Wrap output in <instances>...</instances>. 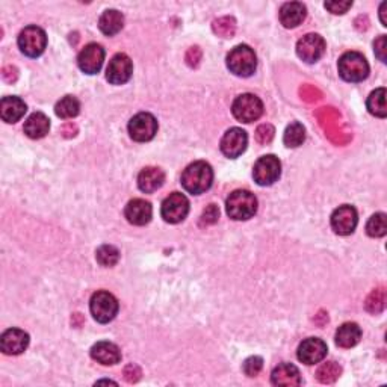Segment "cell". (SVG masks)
<instances>
[{
    "label": "cell",
    "instance_id": "obj_1",
    "mask_svg": "<svg viewBox=\"0 0 387 387\" xmlns=\"http://www.w3.org/2000/svg\"><path fill=\"white\" fill-rule=\"evenodd\" d=\"M213 183V170L208 162L197 161L188 165L186 170L181 175V186L189 194L200 195L206 192Z\"/></svg>",
    "mask_w": 387,
    "mask_h": 387
},
{
    "label": "cell",
    "instance_id": "obj_2",
    "mask_svg": "<svg viewBox=\"0 0 387 387\" xmlns=\"http://www.w3.org/2000/svg\"><path fill=\"white\" fill-rule=\"evenodd\" d=\"M226 210L227 215L235 221H247L255 217L257 212L256 195L246 189L233 191L226 201Z\"/></svg>",
    "mask_w": 387,
    "mask_h": 387
},
{
    "label": "cell",
    "instance_id": "obj_3",
    "mask_svg": "<svg viewBox=\"0 0 387 387\" xmlns=\"http://www.w3.org/2000/svg\"><path fill=\"white\" fill-rule=\"evenodd\" d=\"M227 68L235 76L250 77L257 68V57L250 46H236L227 54Z\"/></svg>",
    "mask_w": 387,
    "mask_h": 387
},
{
    "label": "cell",
    "instance_id": "obj_4",
    "mask_svg": "<svg viewBox=\"0 0 387 387\" xmlns=\"http://www.w3.org/2000/svg\"><path fill=\"white\" fill-rule=\"evenodd\" d=\"M339 75L346 82H361L369 75V64L366 58L359 52H346L339 59Z\"/></svg>",
    "mask_w": 387,
    "mask_h": 387
},
{
    "label": "cell",
    "instance_id": "obj_5",
    "mask_svg": "<svg viewBox=\"0 0 387 387\" xmlns=\"http://www.w3.org/2000/svg\"><path fill=\"white\" fill-rule=\"evenodd\" d=\"M118 309H120L118 299L108 290H97L91 297L90 310L92 318L100 324H108L112 321L117 317Z\"/></svg>",
    "mask_w": 387,
    "mask_h": 387
},
{
    "label": "cell",
    "instance_id": "obj_6",
    "mask_svg": "<svg viewBox=\"0 0 387 387\" xmlns=\"http://www.w3.org/2000/svg\"><path fill=\"white\" fill-rule=\"evenodd\" d=\"M232 112L236 120L248 124L262 117L264 103L255 94H241L233 101Z\"/></svg>",
    "mask_w": 387,
    "mask_h": 387
},
{
    "label": "cell",
    "instance_id": "obj_7",
    "mask_svg": "<svg viewBox=\"0 0 387 387\" xmlns=\"http://www.w3.org/2000/svg\"><path fill=\"white\" fill-rule=\"evenodd\" d=\"M19 47L29 58L41 57L47 47V35L41 28L28 26L19 35Z\"/></svg>",
    "mask_w": 387,
    "mask_h": 387
},
{
    "label": "cell",
    "instance_id": "obj_8",
    "mask_svg": "<svg viewBox=\"0 0 387 387\" xmlns=\"http://www.w3.org/2000/svg\"><path fill=\"white\" fill-rule=\"evenodd\" d=\"M281 162L277 156L266 155L262 156L255 163L252 168V177L259 186H271L280 179Z\"/></svg>",
    "mask_w": 387,
    "mask_h": 387
},
{
    "label": "cell",
    "instance_id": "obj_9",
    "mask_svg": "<svg viewBox=\"0 0 387 387\" xmlns=\"http://www.w3.org/2000/svg\"><path fill=\"white\" fill-rule=\"evenodd\" d=\"M189 213V200L185 194L172 192L162 201L161 215L170 224L181 223Z\"/></svg>",
    "mask_w": 387,
    "mask_h": 387
},
{
    "label": "cell",
    "instance_id": "obj_10",
    "mask_svg": "<svg viewBox=\"0 0 387 387\" xmlns=\"http://www.w3.org/2000/svg\"><path fill=\"white\" fill-rule=\"evenodd\" d=\"M157 133V120L148 112H139L129 121V135L137 142L152 141Z\"/></svg>",
    "mask_w": 387,
    "mask_h": 387
},
{
    "label": "cell",
    "instance_id": "obj_11",
    "mask_svg": "<svg viewBox=\"0 0 387 387\" xmlns=\"http://www.w3.org/2000/svg\"><path fill=\"white\" fill-rule=\"evenodd\" d=\"M324 53H326V41L318 34H307L297 43L298 58L307 64L319 61Z\"/></svg>",
    "mask_w": 387,
    "mask_h": 387
},
{
    "label": "cell",
    "instance_id": "obj_12",
    "mask_svg": "<svg viewBox=\"0 0 387 387\" xmlns=\"http://www.w3.org/2000/svg\"><path fill=\"white\" fill-rule=\"evenodd\" d=\"M105 50L97 43L86 44L77 57V64L85 75H97L103 67Z\"/></svg>",
    "mask_w": 387,
    "mask_h": 387
},
{
    "label": "cell",
    "instance_id": "obj_13",
    "mask_svg": "<svg viewBox=\"0 0 387 387\" xmlns=\"http://www.w3.org/2000/svg\"><path fill=\"white\" fill-rule=\"evenodd\" d=\"M133 73L132 59L126 53H117L115 57L109 61L106 68V79L112 85H124L130 81Z\"/></svg>",
    "mask_w": 387,
    "mask_h": 387
},
{
    "label": "cell",
    "instance_id": "obj_14",
    "mask_svg": "<svg viewBox=\"0 0 387 387\" xmlns=\"http://www.w3.org/2000/svg\"><path fill=\"white\" fill-rule=\"evenodd\" d=\"M247 146H248L247 132L239 128L228 129L224 133V137L221 138V144H219L221 152H223L224 156L230 157V159L239 157L247 150Z\"/></svg>",
    "mask_w": 387,
    "mask_h": 387
},
{
    "label": "cell",
    "instance_id": "obj_15",
    "mask_svg": "<svg viewBox=\"0 0 387 387\" xmlns=\"http://www.w3.org/2000/svg\"><path fill=\"white\" fill-rule=\"evenodd\" d=\"M359 223V215L350 204H344L339 206L333 213H331V228H333L336 235L348 236L351 235Z\"/></svg>",
    "mask_w": 387,
    "mask_h": 387
},
{
    "label": "cell",
    "instance_id": "obj_16",
    "mask_svg": "<svg viewBox=\"0 0 387 387\" xmlns=\"http://www.w3.org/2000/svg\"><path fill=\"white\" fill-rule=\"evenodd\" d=\"M327 344L319 337H309L298 346V360L304 365H317L327 357Z\"/></svg>",
    "mask_w": 387,
    "mask_h": 387
},
{
    "label": "cell",
    "instance_id": "obj_17",
    "mask_svg": "<svg viewBox=\"0 0 387 387\" xmlns=\"http://www.w3.org/2000/svg\"><path fill=\"white\" fill-rule=\"evenodd\" d=\"M29 345V335L20 328H10L0 336V350L6 355H19L26 351Z\"/></svg>",
    "mask_w": 387,
    "mask_h": 387
},
{
    "label": "cell",
    "instance_id": "obj_18",
    "mask_svg": "<svg viewBox=\"0 0 387 387\" xmlns=\"http://www.w3.org/2000/svg\"><path fill=\"white\" fill-rule=\"evenodd\" d=\"M124 215L133 226H146L152 221L153 208L148 201L142 199L130 200L124 209Z\"/></svg>",
    "mask_w": 387,
    "mask_h": 387
},
{
    "label": "cell",
    "instance_id": "obj_19",
    "mask_svg": "<svg viewBox=\"0 0 387 387\" xmlns=\"http://www.w3.org/2000/svg\"><path fill=\"white\" fill-rule=\"evenodd\" d=\"M271 383L280 387H295L301 384V374L295 365L290 363H281L274 368L271 374Z\"/></svg>",
    "mask_w": 387,
    "mask_h": 387
},
{
    "label": "cell",
    "instance_id": "obj_20",
    "mask_svg": "<svg viewBox=\"0 0 387 387\" xmlns=\"http://www.w3.org/2000/svg\"><path fill=\"white\" fill-rule=\"evenodd\" d=\"M91 357L97 363H100V365L112 366V365H117V363H120L121 351L115 344L103 341V342H97L96 345H92Z\"/></svg>",
    "mask_w": 387,
    "mask_h": 387
},
{
    "label": "cell",
    "instance_id": "obj_21",
    "mask_svg": "<svg viewBox=\"0 0 387 387\" xmlns=\"http://www.w3.org/2000/svg\"><path fill=\"white\" fill-rule=\"evenodd\" d=\"M28 106L20 97H3L0 101V117L5 123H17L26 114Z\"/></svg>",
    "mask_w": 387,
    "mask_h": 387
},
{
    "label": "cell",
    "instance_id": "obj_22",
    "mask_svg": "<svg viewBox=\"0 0 387 387\" xmlns=\"http://www.w3.org/2000/svg\"><path fill=\"white\" fill-rule=\"evenodd\" d=\"M280 21L284 28L292 29L301 25L307 15V8L299 2H288L280 8Z\"/></svg>",
    "mask_w": 387,
    "mask_h": 387
},
{
    "label": "cell",
    "instance_id": "obj_23",
    "mask_svg": "<svg viewBox=\"0 0 387 387\" xmlns=\"http://www.w3.org/2000/svg\"><path fill=\"white\" fill-rule=\"evenodd\" d=\"M165 181V172L161 168L147 167L139 172L138 176V188L142 192L153 194L157 189H161Z\"/></svg>",
    "mask_w": 387,
    "mask_h": 387
},
{
    "label": "cell",
    "instance_id": "obj_24",
    "mask_svg": "<svg viewBox=\"0 0 387 387\" xmlns=\"http://www.w3.org/2000/svg\"><path fill=\"white\" fill-rule=\"evenodd\" d=\"M23 130L30 139H41L50 130V120L43 112H34L26 120Z\"/></svg>",
    "mask_w": 387,
    "mask_h": 387
},
{
    "label": "cell",
    "instance_id": "obj_25",
    "mask_svg": "<svg viewBox=\"0 0 387 387\" xmlns=\"http://www.w3.org/2000/svg\"><path fill=\"white\" fill-rule=\"evenodd\" d=\"M361 339V328L355 322H345L336 331V344L341 348H353Z\"/></svg>",
    "mask_w": 387,
    "mask_h": 387
},
{
    "label": "cell",
    "instance_id": "obj_26",
    "mask_svg": "<svg viewBox=\"0 0 387 387\" xmlns=\"http://www.w3.org/2000/svg\"><path fill=\"white\" fill-rule=\"evenodd\" d=\"M124 26V17L120 11L106 10L99 19V28L108 37L117 35Z\"/></svg>",
    "mask_w": 387,
    "mask_h": 387
},
{
    "label": "cell",
    "instance_id": "obj_27",
    "mask_svg": "<svg viewBox=\"0 0 387 387\" xmlns=\"http://www.w3.org/2000/svg\"><path fill=\"white\" fill-rule=\"evenodd\" d=\"M306 141V128L298 121L290 123L286 130H284L283 135V142L284 146L289 148H297L299 146H303V142Z\"/></svg>",
    "mask_w": 387,
    "mask_h": 387
},
{
    "label": "cell",
    "instance_id": "obj_28",
    "mask_svg": "<svg viewBox=\"0 0 387 387\" xmlns=\"http://www.w3.org/2000/svg\"><path fill=\"white\" fill-rule=\"evenodd\" d=\"M368 110L374 117L378 118H386L387 117V106H386V90L378 88L375 91L370 92V96L368 97L366 101Z\"/></svg>",
    "mask_w": 387,
    "mask_h": 387
},
{
    "label": "cell",
    "instance_id": "obj_29",
    "mask_svg": "<svg viewBox=\"0 0 387 387\" xmlns=\"http://www.w3.org/2000/svg\"><path fill=\"white\" fill-rule=\"evenodd\" d=\"M54 112L59 118H64V120H68V118H75L81 112V103L79 100L73 96H66L62 97L57 106H54Z\"/></svg>",
    "mask_w": 387,
    "mask_h": 387
},
{
    "label": "cell",
    "instance_id": "obj_30",
    "mask_svg": "<svg viewBox=\"0 0 387 387\" xmlns=\"http://www.w3.org/2000/svg\"><path fill=\"white\" fill-rule=\"evenodd\" d=\"M366 233L370 238H383L387 233V215L383 212H378L369 218L366 224Z\"/></svg>",
    "mask_w": 387,
    "mask_h": 387
},
{
    "label": "cell",
    "instance_id": "obj_31",
    "mask_svg": "<svg viewBox=\"0 0 387 387\" xmlns=\"http://www.w3.org/2000/svg\"><path fill=\"white\" fill-rule=\"evenodd\" d=\"M96 259L101 266L110 268L117 265L118 260H120V251L114 246H101L96 252Z\"/></svg>",
    "mask_w": 387,
    "mask_h": 387
},
{
    "label": "cell",
    "instance_id": "obj_32",
    "mask_svg": "<svg viewBox=\"0 0 387 387\" xmlns=\"http://www.w3.org/2000/svg\"><path fill=\"white\" fill-rule=\"evenodd\" d=\"M341 366L336 361H327L318 369V380L321 383H333L341 375Z\"/></svg>",
    "mask_w": 387,
    "mask_h": 387
},
{
    "label": "cell",
    "instance_id": "obj_33",
    "mask_svg": "<svg viewBox=\"0 0 387 387\" xmlns=\"http://www.w3.org/2000/svg\"><path fill=\"white\" fill-rule=\"evenodd\" d=\"M384 303H386V295H384V290L383 289H377L374 290L370 297L368 298V303H366V309L370 313H378L384 309Z\"/></svg>",
    "mask_w": 387,
    "mask_h": 387
},
{
    "label": "cell",
    "instance_id": "obj_34",
    "mask_svg": "<svg viewBox=\"0 0 387 387\" xmlns=\"http://www.w3.org/2000/svg\"><path fill=\"white\" fill-rule=\"evenodd\" d=\"M262 368H264V360H262V357H257V355L247 359L246 361H244V366H242L244 373H246V375H248V377L259 375Z\"/></svg>",
    "mask_w": 387,
    "mask_h": 387
},
{
    "label": "cell",
    "instance_id": "obj_35",
    "mask_svg": "<svg viewBox=\"0 0 387 387\" xmlns=\"http://www.w3.org/2000/svg\"><path fill=\"white\" fill-rule=\"evenodd\" d=\"M374 50L375 57L380 59L381 62H387V37L380 35L374 43Z\"/></svg>",
    "mask_w": 387,
    "mask_h": 387
},
{
    "label": "cell",
    "instance_id": "obj_36",
    "mask_svg": "<svg viewBox=\"0 0 387 387\" xmlns=\"http://www.w3.org/2000/svg\"><path fill=\"white\" fill-rule=\"evenodd\" d=\"M219 218V209L215 206V204H209L206 208V210L203 212V217H201V224H213L217 223Z\"/></svg>",
    "mask_w": 387,
    "mask_h": 387
},
{
    "label": "cell",
    "instance_id": "obj_37",
    "mask_svg": "<svg viewBox=\"0 0 387 387\" xmlns=\"http://www.w3.org/2000/svg\"><path fill=\"white\" fill-rule=\"evenodd\" d=\"M324 6H326L331 14L339 15V14H345L346 11H348L353 6V2H326L324 3Z\"/></svg>",
    "mask_w": 387,
    "mask_h": 387
},
{
    "label": "cell",
    "instance_id": "obj_38",
    "mask_svg": "<svg viewBox=\"0 0 387 387\" xmlns=\"http://www.w3.org/2000/svg\"><path fill=\"white\" fill-rule=\"evenodd\" d=\"M386 8H387V2H383L381 6H380V19H381V23H383V26H387V11H386Z\"/></svg>",
    "mask_w": 387,
    "mask_h": 387
}]
</instances>
